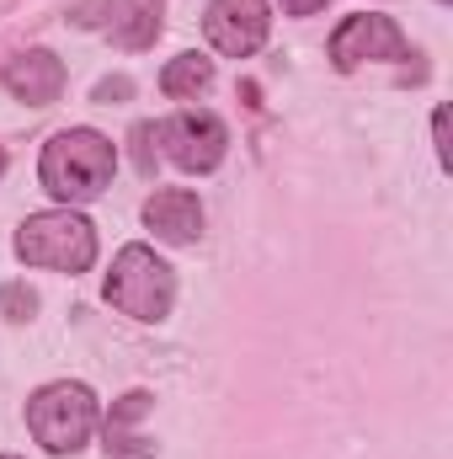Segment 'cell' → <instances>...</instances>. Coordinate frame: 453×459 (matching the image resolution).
I'll return each instance as SVG.
<instances>
[{
	"mask_svg": "<svg viewBox=\"0 0 453 459\" xmlns=\"http://www.w3.org/2000/svg\"><path fill=\"white\" fill-rule=\"evenodd\" d=\"M102 299L113 305L117 316L128 321H144V326H160L176 305V267L166 256H155V246H123L113 256V273L102 283Z\"/></svg>",
	"mask_w": 453,
	"mask_h": 459,
	"instance_id": "7a4b0ae2",
	"label": "cell"
},
{
	"mask_svg": "<svg viewBox=\"0 0 453 459\" xmlns=\"http://www.w3.org/2000/svg\"><path fill=\"white\" fill-rule=\"evenodd\" d=\"M214 86V59L209 54H198V48H187V54H176L166 70H160V91L171 97V102H187V97H203Z\"/></svg>",
	"mask_w": 453,
	"mask_h": 459,
	"instance_id": "7c38bea8",
	"label": "cell"
},
{
	"mask_svg": "<svg viewBox=\"0 0 453 459\" xmlns=\"http://www.w3.org/2000/svg\"><path fill=\"white\" fill-rule=\"evenodd\" d=\"M0 316H5V321H32V316H38V289H27L21 278L0 283Z\"/></svg>",
	"mask_w": 453,
	"mask_h": 459,
	"instance_id": "4fadbf2b",
	"label": "cell"
},
{
	"mask_svg": "<svg viewBox=\"0 0 453 459\" xmlns=\"http://www.w3.org/2000/svg\"><path fill=\"white\" fill-rule=\"evenodd\" d=\"M16 256L27 267H48V273H91L97 262V225L81 209H43L27 214L16 225Z\"/></svg>",
	"mask_w": 453,
	"mask_h": 459,
	"instance_id": "3957f363",
	"label": "cell"
},
{
	"mask_svg": "<svg viewBox=\"0 0 453 459\" xmlns=\"http://www.w3.org/2000/svg\"><path fill=\"white\" fill-rule=\"evenodd\" d=\"M150 406H155L150 390H128V395L113 401V411L102 417V449H107V459H150L155 455V438L139 433V422H144Z\"/></svg>",
	"mask_w": 453,
	"mask_h": 459,
	"instance_id": "8fae6325",
	"label": "cell"
},
{
	"mask_svg": "<svg viewBox=\"0 0 453 459\" xmlns=\"http://www.w3.org/2000/svg\"><path fill=\"white\" fill-rule=\"evenodd\" d=\"M443 5H449V0H443Z\"/></svg>",
	"mask_w": 453,
	"mask_h": 459,
	"instance_id": "44dd1931",
	"label": "cell"
},
{
	"mask_svg": "<svg viewBox=\"0 0 453 459\" xmlns=\"http://www.w3.org/2000/svg\"><path fill=\"white\" fill-rule=\"evenodd\" d=\"M283 11L288 16H315V11H326V0H283Z\"/></svg>",
	"mask_w": 453,
	"mask_h": 459,
	"instance_id": "e0dca14e",
	"label": "cell"
},
{
	"mask_svg": "<svg viewBox=\"0 0 453 459\" xmlns=\"http://www.w3.org/2000/svg\"><path fill=\"white\" fill-rule=\"evenodd\" d=\"M144 230L166 246H192L203 235V204L187 187H160L144 198Z\"/></svg>",
	"mask_w": 453,
	"mask_h": 459,
	"instance_id": "30bf717a",
	"label": "cell"
},
{
	"mask_svg": "<svg viewBox=\"0 0 453 459\" xmlns=\"http://www.w3.org/2000/svg\"><path fill=\"white\" fill-rule=\"evenodd\" d=\"M70 22L97 27L113 38V48L139 54V48H155V38H160V0H86V5H75Z\"/></svg>",
	"mask_w": 453,
	"mask_h": 459,
	"instance_id": "52a82bcc",
	"label": "cell"
},
{
	"mask_svg": "<svg viewBox=\"0 0 453 459\" xmlns=\"http://www.w3.org/2000/svg\"><path fill=\"white\" fill-rule=\"evenodd\" d=\"M432 150H438V166L449 171V166H453V155H449V108H438V113H432Z\"/></svg>",
	"mask_w": 453,
	"mask_h": 459,
	"instance_id": "2e32d148",
	"label": "cell"
},
{
	"mask_svg": "<svg viewBox=\"0 0 453 459\" xmlns=\"http://www.w3.org/2000/svg\"><path fill=\"white\" fill-rule=\"evenodd\" d=\"M326 54H331V65H337L341 75H352V70L368 65V59L406 65V59H411V38L395 27V16H384V11H357V16H346L337 32H331Z\"/></svg>",
	"mask_w": 453,
	"mask_h": 459,
	"instance_id": "5b68a950",
	"label": "cell"
},
{
	"mask_svg": "<svg viewBox=\"0 0 453 459\" xmlns=\"http://www.w3.org/2000/svg\"><path fill=\"white\" fill-rule=\"evenodd\" d=\"M128 97H133V81H128V75H107V81H97V91H91V102H102V108L128 102Z\"/></svg>",
	"mask_w": 453,
	"mask_h": 459,
	"instance_id": "9a60e30c",
	"label": "cell"
},
{
	"mask_svg": "<svg viewBox=\"0 0 453 459\" xmlns=\"http://www.w3.org/2000/svg\"><path fill=\"white\" fill-rule=\"evenodd\" d=\"M128 139H133V166H139L144 177H155V160H160V150H155V144H160V139H155V123H133Z\"/></svg>",
	"mask_w": 453,
	"mask_h": 459,
	"instance_id": "5bb4252c",
	"label": "cell"
},
{
	"mask_svg": "<svg viewBox=\"0 0 453 459\" xmlns=\"http://www.w3.org/2000/svg\"><path fill=\"white\" fill-rule=\"evenodd\" d=\"M155 139H160V155L176 166V171H192V177H203V171H214L219 160L229 155V128L219 113H176L166 117V123H155Z\"/></svg>",
	"mask_w": 453,
	"mask_h": 459,
	"instance_id": "8992f818",
	"label": "cell"
},
{
	"mask_svg": "<svg viewBox=\"0 0 453 459\" xmlns=\"http://www.w3.org/2000/svg\"><path fill=\"white\" fill-rule=\"evenodd\" d=\"M117 144L97 128H59L38 155V182L59 209H81L113 187Z\"/></svg>",
	"mask_w": 453,
	"mask_h": 459,
	"instance_id": "6da1fadb",
	"label": "cell"
},
{
	"mask_svg": "<svg viewBox=\"0 0 453 459\" xmlns=\"http://www.w3.org/2000/svg\"><path fill=\"white\" fill-rule=\"evenodd\" d=\"M203 32L225 59H251L272 32V5L267 0H209Z\"/></svg>",
	"mask_w": 453,
	"mask_h": 459,
	"instance_id": "ba28073f",
	"label": "cell"
},
{
	"mask_svg": "<svg viewBox=\"0 0 453 459\" xmlns=\"http://www.w3.org/2000/svg\"><path fill=\"white\" fill-rule=\"evenodd\" d=\"M0 459H21V455H0Z\"/></svg>",
	"mask_w": 453,
	"mask_h": 459,
	"instance_id": "ffe728a7",
	"label": "cell"
},
{
	"mask_svg": "<svg viewBox=\"0 0 453 459\" xmlns=\"http://www.w3.org/2000/svg\"><path fill=\"white\" fill-rule=\"evenodd\" d=\"M0 86H5L16 102H27V108H54L59 91H64V59L48 54V48H21V54L5 59Z\"/></svg>",
	"mask_w": 453,
	"mask_h": 459,
	"instance_id": "9c48e42d",
	"label": "cell"
},
{
	"mask_svg": "<svg viewBox=\"0 0 453 459\" xmlns=\"http://www.w3.org/2000/svg\"><path fill=\"white\" fill-rule=\"evenodd\" d=\"M240 97H245V108H261V91H256V81H240Z\"/></svg>",
	"mask_w": 453,
	"mask_h": 459,
	"instance_id": "ac0fdd59",
	"label": "cell"
},
{
	"mask_svg": "<svg viewBox=\"0 0 453 459\" xmlns=\"http://www.w3.org/2000/svg\"><path fill=\"white\" fill-rule=\"evenodd\" d=\"M97 422H102V406H97L91 385H81V379H54V385H43L27 401V428H32V438L48 455L86 449L91 433H97Z\"/></svg>",
	"mask_w": 453,
	"mask_h": 459,
	"instance_id": "277c9868",
	"label": "cell"
},
{
	"mask_svg": "<svg viewBox=\"0 0 453 459\" xmlns=\"http://www.w3.org/2000/svg\"><path fill=\"white\" fill-rule=\"evenodd\" d=\"M5 166H11V160H5V150H0V177H5Z\"/></svg>",
	"mask_w": 453,
	"mask_h": 459,
	"instance_id": "d6986e66",
	"label": "cell"
}]
</instances>
